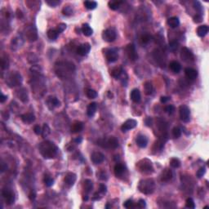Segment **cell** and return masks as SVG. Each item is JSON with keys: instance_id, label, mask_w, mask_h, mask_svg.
I'll use <instances>...</instances> for the list:
<instances>
[{"instance_id": "277c9868", "label": "cell", "mask_w": 209, "mask_h": 209, "mask_svg": "<svg viewBox=\"0 0 209 209\" xmlns=\"http://www.w3.org/2000/svg\"><path fill=\"white\" fill-rule=\"evenodd\" d=\"M97 143L101 147L106 149H116L119 146V142L114 136H110L108 139H100Z\"/></svg>"}, {"instance_id": "5b68a950", "label": "cell", "mask_w": 209, "mask_h": 209, "mask_svg": "<svg viewBox=\"0 0 209 209\" xmlns=\"http://www.w3.org/2000/svg\"><path fill=\"white\" fill-rule=\"evenodd\" d=\"M6 82L10 87H16L22 83V77L17 72H12L8 74V76L7 77Z\"/></svg>"}, {"instance_id": "03108f58", "label": "cell", "mask_w": 209, "mask_h": 209, "mask_svg": "<svg viewBox=\"0 0 209 209\" xmlns=\"http://www.w3.org/2000/svg\"><path fill=\"white\" fill-rule=\"evenodd\" d=\"M4 165H5L4 163L1 164V170H2V172H4L5 170H7V165L6 166H4Z\"/></svg>"}, {"instance_id": "52a82bcc", "label": "cell", "mask_w": 209, "mask_h": 209, "mask_svg": "<svg viewBox=\"0 0 209 209\" xmlns=\"http://www.w3.org/2000/svg\"><path fill=\"white\" fill-rule=\"evenodd\" d=\"M180 58L182 59V61L186 62V63H191L194 60V56L193 53L191 52L190 49L187 48L186 47H184L183 48L181 49Z\"/></svg>"}, {"instance_id": "11a10c76", "label": "cell", "mask_w": 209, "mask_h": 209, "mask_svg": "<svg viewBox=\"0 0 209 209\" xmlns=\"http://www.w3.org/2000/svg\"><path fill=\"white\" fill-rule=\"evenodd\" d=\"M99 191L102 194H105L107 192V187H106L105 184H100V186H99Z\"/></svg>"}, {"instance_id": "8fae6325", "label": "cell", "mask_w": 209, "mask_h": 209, "mask_svg": "<svg viewBox=\"0 0 209 209\" xmlns=\"http://www.w3.org/2000/svg\"><path fill=\"white\" fill-rule=\"evenodd\" d=\"M102 39L108 43L114 42L116 39V33L111 29H107L102 33Z\"/></svg>"}, {"instance_id": "74e56055", "label": "cell", "mask_w": 209, "mask_h": 209, "mask_svg": "<svg viewBox=\"0 0 209 209\" xmlns=\"http://www.w3.org/2000/svg\"><path fill=\"white\" fill-rule=\"evenodd\" d=\"M170 166L173 168H178L180 166V161L177 158H172L170 160Z\"/></svg>"}, {"instance_id": "003e7915", "label": "cell", "mask_w": 209, "mask_h": 209, "mask_svg": "<svg viewBox=\"0 0 209 209\" xmlns=\"http://www.w3.org/2000/svg\"><path fill=\"white\" fill-rule=\"evenodd\" d=\"M29 198L31 200H33V199H35V194L34 193H30L29 194Z\"/></svg>"}, {"instance_id": "d6986e66", "label": "cell", "mask_w": 209, "mask_h": 209, "mask_svg": "<svg viewBox=\"0 0 209 209\" xmlns=\"http://www.w3.org/2000/svg\"><path fill=\"white\" fill-rule=\"evenodd\" d=\"M136 143L141 148H145L148 144V139L144 135H139L136 139Z\"/></svg>"}, {"instance_id": "6da1fadb", "label": "cell", "mask_w": 209, "mask_h": 209, "mask_svg": "<svg viewBox=\"0 0 209 209\" xmlns=\"http://www.w3.org/2000/svg\"><path fill=\"white\" fill-rule=\"evenodd\" d=\"M39 152L44 158L51 159L57 155L58 148L53 142L45 141L39 145Z\"/></svg>"}, {"instance_id": "e575fe53", "label": "cell", "mask_w": 209, "mask_h": 209, "mask_svg": "<svg viewBox=\"0 0 209 209\" xmlns=\"http://www.w3.org/2000/svg\"><path fill=\"white\" fill-rule=\"evenodd\" d=\"M84 188L85 192L87 193V194L90 193L91 191H92V188H93V183H92V181L91 180H89V179H87V180H84Z\"/></svg>"}, {"instance_id": "91938a15", "label": "cell", "mask_w": 209, "mask_h": 209, "mask_svg": "<svg viewBox=\"0 0 209 209\" xmlns=\"http://www.w3.org/2000/svg\"><path fill=\"white\" fill-rule=\"evenodd\" d=\"M97 176H99V178L100 180H107V176L106 175V173L104 172H100V173L97 174Z\"/></svg>"}, {"instance_id": "681fc988", "label": "cell", "mask_w": 209, "mask_h": 209, "mask_svg": "<svg viewBox=\"0 0 209 209\" xmlns=\"http://www.w3.org/2000/svg\"><path fill=\"white\" fill-rule=\"evenodd\" d=\"M65 29H66V25H65V23H60L57 26L56 30H57L58 33L60 34V33L63 32Z\"/></svg>"}, {"instance_id": "7a4b0ae2", "label": "cell", "mask_w": 209, "mask_h": 209, "mask_svg": "<svg viewBox=\"0 0 209 209\" xmlns=\"http://www.w3.org/2000/svg\"><path fill=\"white\" fill-rule=\"evenodd\" d=\"M138 190L144 194H151L155 190V180L151 178L142 180L138 184Z\"/></svg>"}, {"instance_id": "e0dca14e", "label": "cell", "mask_w": 209, "mask_h": 209, "mask_svg": "<svg viewBox=\"0 0 209 209\" xmlns=\"http://www.w3.org/2000/svg\"><path fill=\"white\" fill-rule=\"evenodd\" d=\"M172 177H173L172 171L170 168H165L161 173V180L164 182H167L172 179Z\"/></svg>"}, {"instance_id": "f1b7e54d", "label": "cell", "mask_w": 209, "mask_h": 209, "mask_svg": "<svg viewBox=\"0 0 209 209\" xmlns=\"http://www.w3.org/2000/svg\"><path fill=\"white\" fill-rule=\"evenodd\" d=\"M97 109V105L96 102H92L88 105L87 109V114L89 117H92Z\"/></svg>"}, {"instance_id": "836d02e7", "label": "cell", "mask_w": 209, "mask_h": 209, "mask_svg": "<svg viewBox=\"0 0 209 209\" xmlns=\"http://www.w3.org/2000/svg\"><path fill=\"white\" fill-rule=\"evenodd\" d=\"M153 91H154V87L153 85L150 82H145L144 84V92H145V95L147 96H150L153 93Z\"/></svg>"}, {"instance_id": "60d3db41", "label": "cell", "mask_w": 209, "mask_h": 209, "mask_svg": "<svg viewBox=\"0 0 209 209\" xmlns=\"http://www.w3.org/2000/svg\"><path fill=\"white\" fill-rule=\"evenodd\" d=\"M186 207L188 208H192L194 209L195 208V203H194V201L192 198H188L186 199Z\"/></svg>"}, {"instance_id": "ba28073f", "label": "cell", "mask_w": 209, "mask_h": 209, "mask_svg": "<svg viewBox=\"0 0 209 209\" xmlns=\"http://www.w3.org/2000/svg\"><path fill=\"white\" fill-rule=\"evenodd\" d=\"M179 113H180V118L184 122H188L190 121V111L188 106L186 105H182L179 108Z\"/></svg>"}, {"instance_id": "f546056e", "label": "cell", "mask_w": 209, "mask_h": 209, "mask_svg": "<svg viewBox=\"0 0 209 209\" xmlns=\"http://www.w3.org/2000/svg\"><path fill=\"white\" fill-rule=\"evenodd\" d=\"M169 68H170V70L172 71V72L178 74L180 71V70H181V65H180V64L178 61H172V62H170Z\"/></svg>"}, {"instance_id": "7dc6e473", "label": "cell", "mask_w": 209, "mask_h": 209, "mask_svg": "<svg viewBox=\"0 0 209 209\" xmlns=\"http://www.w3.org/2000/svg\"><path fill=\"white\" fill-rule=\"evenodd\" d=\"M164 110H165V112L167 113L168 114H172L175 111V107H174V106H172V105H168V106H167L164 108Z\"/></svg>"}, {"instance_id": "f907efd6", "label": "cell", "mask_w": 209, "mask_h": 209, "mask_svg": "<svg viewBox=\"0 0 209 209\" xmlns=\"http://www.w3.org/2000/svg\"><path fill=\"white\" fill-rule=\"evenodd\" d=\"M133 206H134V203L132 199L127 200L125 203H123V207L126 208H133Z\"/></svg>"}, {"instance_id": "9a60e30c", "label": "cell", "mask_w": 209, "mask_h": 209, "mask_svg": "<svg viewBox=\"0 0 209 209\" xmlns=\"http://www.w3.org/2000/svg\"><path fill=\"white\" fill-rule=\"evenodd\" d=\"M91 160L94 164H100L105 160V156L100 152H93L91 155Z\"/></svg>"}, {"instance_id": "484cf974", "label": "cell", "mask_w": 209, "mask_h": 209, "mask_svg": "<svg viewBox=\"0 0 209 209\" xmlns=\"http://www.w3.org/2000/svg\"><path fill=\"white\" fill-rule=\"evenodd\" d=\"M167 23L171 28L174 29V28H177V27L179 26V25H180V20L177 16H172V17H170V18L167 19Z\"/></svg>"}, {"instance_id": "816d5d0a", "label": "cell", "mask_w": 209, "mask_h": 209, "mask_svg": "<svg viewBox=\"0 0 209 209\" xmlns=\"http://www.w3.org/2000/svg\"><path fill=\"white\" fill-rule=\"evenodd\" d=\"M50 133V128H49V127L48 124H46V123H44V125H43V132L42 134L43 135V136H48Z\"/></svg>"}, {"instance_id": "8d00e7d4", "label": "cell", "mask_w": 209, "mask_h": 209, "mask_svg": "<svg viewBox=\"0 0 209 209\" xmlns=\"http://www.w3.org/2000/svg\"><path fill=\"white\" fill-rule=\"evenodd\" d=\"M84 6L87 9L93 10L97 7V3L95 1H85L84 2Z\"/></svg>"}, {"instance_id": "ee69618b", "label": "cell", "mask_w": 209, "mask_h": 209, "mask_svg": "<svg viewBox=\"0 0 209 209\" xmlns=\"http://www.w3.org/2000/svg\"><path fill=\"white\" fill-rule=\"evenodd\" d=\"M62 13H63V15H65V16H70V15H72V13H73V10H72V8L70 6H66L65 7L63 10H62Z\"/></svg>"}, {"instance_id": "db71d44e", "label": "cell", "mask_w": 209, "mask_h": 209, "mask_svg": "<svg viewBox=\"0 0 209 209\" xmlns=\"http://www.w3.org/2000/svg\"><path fill=\"white\" fill-rule=\"evenodd\" d=\"M194 8H195L196 11H198L199 12H202V6H201V3H200L199 1L194 2Z\"/></svg>"}, {"instance_id": "9f6ffc18", "label": "cell", "mask_w": 209, "mask_h": 209, "mask_svg": "<svg viewBox=\"0 0 209 209\" xmlns=\"http://www.w3.org/2000/svg\"><path fill=\"white\" fill-rule=\"evenodd\" d=\"M34 133L36 135H41L43 132V129L41 128V127L39 125H36L34 128Z\"/></svg>"}, {"instance_id": "f6af8a7d", "label": "cell", "mask_w": 209, "mask_h": 209, "mask_svg": "<svg viewBox=\"0 0 209 209\" xmlns=\"http://www.w3.org/2000/svg\"><path fill=\"white\" fill-rule=\"evenodd\" d=\"M44 183H45L46 186L50 187L52 186V185H53V183H54V180H53L52 178H51L50 177H46L45 178H44Z\"/></svg>"}, {"instance_id": "8992f818", "label": "cell", "mask_w": 209, "mask_h": 209, "mask_svg": "<svg viewBox=\"0 0 209 209\" xmlns=\"http://www.w3.org/2000/svg\"><path fill=\"white\" fill-rule=\"evenodd\" d=\"M153 56H154L155 60L158 64L162 67H164V65L166 64V56H165L164 52L161 49H155V51L153 52Z\"/></svg>"}, {"instance_id": "cb8c5ba5", "label": "cell", "mask_w": 209, "mask_h": 209, "mask_svg": "<svg viewBox=\"0 0 209 209\" xmlns=\"http://www.w3.org/2000/svg\"><path fill=\"white\" fill-rule=\"evenodd\" d=\"M126 171L125 167L121 164H117L114 167V174L117 177H121Z\"/></svg>"}, {"instance_id": "7c38bea8", "label": "cell", "mask_w": 209, "mask_h": 209, "mask_svg": "<svg viewBox=\"0 0 209 209\" xmlns=\"http://www.w3.org/2000/svg\"><path fill=\"white\" fill-rule=\"evenodd\" d=\"M90 44L88 43H83V44L78 46V48H77V53L81 56H85L90 52Z\"/></svg>"}, {"instance_id": "d6a6232c", "label": "cell", "mask_w": 209, "mask_h": 209, "mask_svg": "<svg viewBox=\"0 0 209 209\" xmlns=\"http://www.w3.org/2000/svg\"><path fill=\"white\" fill-rule=\"evenodd\" d=\"M122 72H123V70H122V67H115L110 70V74H111L112 77L115 78H119L121 76V74H122Z\"/></svg>"}, {"instance_id": "83f0119b", "label": "cell", "mask_w": 209, "mask_h": 209, "mask_svg": "<svg viewBox=\"0 0 209 209\" xmlns=\"http://www.w3.org/2000/svg\"><path fill=\"white\" fill-rule=\"evenodd\" d=\"M47 103L48 107H50V106H52V108H55V107H59L61 106V102L60 100H58L56 97H50L48 98V100H47ZM51 108V109H52Z\"/></svg>"}, {"instance_id": "603a6c76", "label": "cell", "mask_w": 209, "mask_h": 209, "mask_svg": "<svg viewBox=\"0 0 209 209\" xmlns=\"http://www.w3.org/2000/svg\"><path fill=\"white\" fill-rule=\"evenodd\" d=\"M17 96L19 97V99L21 101H23L24 103L28 102L29 100V97H28V93H27V91L26 88H21L17 92Z\"/></svg>"}, {"instance_id": "2e32d148", "label": "cell", "mask_w": 209, "mask_h": 209, "mask_svg": "<svg viewBox=\"0 0 209 209\" xmlns=\"http://www.w3.org/2000/svg\"><path fill=\"white\" fill-rule=\"evenodd\" d=\"M2 194H3V198L6 199L7 203L8 205H11V204H12L14 203L15 196H14V194H13V193L11 190H7V189L6 190H3V192H2Z\"/></svg>"}, {"instance_id": "f5cc1de1", "label": "cell", "mask_w": 209, "mask_h": 209, "mask_svg": "<svg viewBox=\"0 0 209 209\" xmlns=\"http://www.w3.org/2000/svg\"><path fill=\"white\" fill-rule=\"evenodd\" d=\"M1 67H2L3 70H5V69L8 67V61H7V59L3 58L1 60Z\"/></svg>"}, {"instance_id": "bcb514c9", "label": "cell", "mask_w": 209, "mask_h": 209, "mask_svg": "<svg viewBox=\"0 0 209 209\" xmlns=\"http://www.w3.org/2000/svg\"><path fill=\"white\" fill-rule=\"evenodd\" d=\"M206 173V168L205 167H200L196 173V176L198 178H202L204 176V174Z\"/></svg>"}, {"instance_id": "30bf717a", "label": "cell", "mask_w": 209, "mask_h": 209, "mask_svg": "<svg viewBox=\"0 0 209 209\" xmlns=\"http://www.w3.org/2000/svg\"><path fill=\"white\" fill-rule=\"evenodd\" d=\"M125 51L127 55H128V58L131 61H135L137 60L138 55L136 53V48L135 46H134V44H132V43L128 44V45L126 47Z\"/></svg>"}, {"instance_id": "9c48e42d", "label": "cell", "mask_w": 209, "mask_h": 209, "mask_svg": "<svg viewBox=\"0 0 209 209\" xmlns=\"http://www.w3.org/2000/svg\"><path fill=\"white\" fill-rule=\"evenodd\" d=\"M104 54H105L106 60L109 62H114L119 59V54H118V52L116 51L115 49H106Z\"/></svg>"}, {"instance_id": "ab89813d", "label": "cell", "mask_w": 209, "mask_h": 209, "mask_svg": "<svg viewBox=\"0 0 209 209\" xmlns=\"http://www.w3.org/2000/svg\"><path fill=\"white\" fill-rule=\"evenodd\" d=\"M178 47H179V43H178V42H177L176 40H172V41H171V42L169 43V48H170L171 51H172V52L177 51V49H178Z\"/></svg>"}, {"instance_id": "1f68e13d", "label": "cell", "mask_w": 209, "mask_h": 209, "mask_svg": "<svg viewBox=\"0 0 209 209\" xmlns=\"http://www.w3.org/2000/svg\"><path fill=\"white\" fill-rule=\"evenodd\" d=\"M122 3V1H118V0H111L108 3V6L111 10H118L119 8V7L121 6V4Z\"/></svg>"}, {"instance_id": "7402d4cb", "label": "cell", "mask_w": 209, "mask_h": 209, "mask_svg": "<svg viewBox=\"0 0 209 209\" xmlns=\"http://www.w3.org/2000/svg\"><path fill=\"white\" fill-rule=\"evenodd\" d=\"M130 97L133 102L135 103H139L141 101V99H142V96H141V92L138 89H133V90L131 92V94H130Z\"/></svg>"}, {"instance_id": "4fadbf2b", "label": "cell", "mask_w": 209, "mask_h": 209, "mask_svg": "<svg viewBox=\"0 0 209 209\" xmlns=\"http://www.w3.org/2000/svg\"><path fill=\"white\" fill-rule=\"evenodd\" d=\"M137 125V122L136 121L135 119H128L125 122H123V124L121 127L122 132H128L131 129L135 128Z\"/></svg>"}, {"instance_id": "d590c367", "label": "cell", "mask_w": 209, "mask_h": 209, "mask_svg": "<svg viewBox=\"0 0 209 209\" xmlns=\"http://www.w3.org/2000/svg\"><path fill=\"white\" fill-rule=\"evenodd\" d=\"M47 34H48V37L49 39L55 40V39H57L58 35H59V33H58V31L56 29H49L48 31V33H47Z\"/></svg>"}, {"instance_id": "44dd1931", "label": "cell", "mask_w": 209, "mask_h": 209, "mask_svg": "<svg viewBox=\"0 0 209 209\" xmlns=\"http://www.w3.org/2000/svg\"><path fill=\"white\" fill-rule=\"evenodd\" d=\"M185 74H186V76L190 80L195 79L198 76V72L193 68H186L185 70Z\"/></svg>"}, {"instance_id": "e7e4bbea", "label": "cell", "mask_w": 209, "mask_h": 209, "mask_svg": "<svg viewBox=\"0 0 209 209\" xmlns=\"http://www.w3.org/2000/svg\"><path fill=\"white\" fill-rule=\"evenodd\" d=\"M82 142H83V138H82L81 136H79V137H77V138L74 140V142H75L76 144H80Z\"/></svg>"}, {"instance_id": "3957f363", "label": "cell", "mask_w": 209, "mask_h": 209, "mask_svg": "<svg viewBox=\"0 0 209 209\" xmlns=\"http://www.w3.org/2000/svg\"><path fill=\"white\" fill-rule=\"evenodd\" d=\"M136 166L138 167L141 172L145 174H150L154 172V167L152 164L151 161L148 158H144L140 160L136 164Z\"/></svg>"}, {"instance_id": "680465c9", "label": "cell", "mask_w": 209, "mask_h": 209, "mask_svg": "<svg viewBox=\"0 0 209 209\" xmlns=\"http://www.w3.org/2000/svg\"><path fill=\"white\" fill-rule=\"evenodd\" d=\"M202 20H203V17H202V16L199 15V14H198V15H196V16L194 17V21L195 23L201 22Z\"/></svg>"}, {"instance_id": "7bdbcfd3", "label": "cell", "mask_w": 209, "mask_h": 209, "mask_svg": "<svg viewBox=\"0 0 209 209\" xmlns=\"http://www.w3.org/2000/svg\"><path fill=\"white\" fill-rule=\"evenodd\" d=\"M172 135L175 138H179L181 136V130L178 127H175L172 129Z\"/></svg>"}, {"instance_id": "c3c4849f", "label": "cell", "mask_w": 209, "mask_h": 209, "mask_svg": "<svg viewBox=\"0 0 209 209\" xmlns=\"http://www.w3.org/2000/svg\"><path fill=\"white\" fill-rule=\"evenodd\" d=\"M46 3H48L49 6L56 7L61 3V1H57V0H48V1H46Z\"/></svg>"}, {"instance_id": "5bb4252c", "label": "cell", "mask_w": 209, "mask_h": 209, "mask_svg": "<svg viewBox=\"0 0 209 209\" xmlns=\"http://www.w3.org/2000/svg\"><path fill=\"white\" fill-rule=\"evenodd\" d=\"M26 36L29 41H35L38 39V34H37V30L35 27L31 26L27 28L26 31Z\"/></svg>"}, {"instance_id": "94428289", "label": "cell", "mask_w": 209, "mask_h": 209, "mask_svg": "<svg viewBox=\"0 0 209 209\" xmlns=\"http://www.w3.org/2000/svg\"><path fill=\"white\" fill-rule=\"evenodd\" d=\"M145 124H146V126H148V127H150V126H152V122H153V119H151V118H147V119H145Z\"/></svg>"}, {"instance_id": "4316f807", "label": "cell", "mask_w": 209, "mask_h": 209, "mask_svg": "<svg viewBox=\"0 0 209 209\" xmlns=\"http://www.w3.org/2000/svg\"><path fill=\"white\" fill-rule=\"evenodd\" d=\"M208 26H207V25H203V26H199L196 31L197 34H198V36L203 38V37L207 35V34L208 33Z\"/></svg>"}, {"instance_id": "4dcf8cb0", "label": "cell", "mask_w": 209, "mask_h": 209, "mask_svg": "<svg viewBox=\"0 0 209 209\" xmlns=\"http://www.w3.org/2000/svg\"><path fill=\"white\" fill-rule=\"evenodd\" d=\"M82 32L85 36L89 37L93 34V29L91 28V26L88 24H84L82 26Z\"/></svg>"}, {"instance_id": "6f0895ef", "label": "cell", "mask_w": 209, "mask_h": 209, "mask_svg": "<svg viewBox=\"0 0 209 209\" xmlns=\"http://www.w3.org/2000/svg\"><path fill=\"white\" fill-rule=\"evenodd\" d=\"M137 206H138V208H145V206H146V203H145V201L144 199H140L138 201V203H137Z\"/></svg>"}, {"instance_id": "ffe728a7", "label": "cell", "mask_w": 209, "mask_h": 209, "mask_svg": "<svg viewBox=\"0 0 209 209\" xmlns=\"http://www.w3.org/2000/svg\"><path fill=\"white\" fill-rule=\"evenodd\" d=\"M21 120L23 121V122L25 123H32L33 122H34L35 120V116L34 114H33L32 113H26L21 115Z\"/></svg>"}, {"instance_id": "b9f144b4", "label": "cell", "mask_w": 209, "mask_h": 209, "mask_svg": "<svg viewBox=\"0 0 209 209\" xmlns=\"http://www.w3.org/2000/svg\"><path fill=\"white\" fill-rule=\"evenodd\" d=\"M141 40H142V43L146 44V43H148L151 40V36L149 34H143V35L142 36Z\"/></svg>"}, {"instance_id": "f35d334b", "label": "cell", "mask_w": 209, "mask_h": 209, "mask_svg": "<svg viewBox=\"0 0 209 209\" xmlns=\"http://www.w3.org/2000/svg\"><path fill=\"white\" fill-rule=\"evenodd\" d=\"M86 95L89 99H95L97 97V92L93 89H87L86 92Z\"/></svg>"}, {"instance_id": "6125c7cd", "label": "cell", "mask_w": 209, "mask_h": 209, "mask_svg": "<svg viewBox=\"0 0 209 209\" xmlns=\"http://www.w3.org/2000/svg\"><path fill=\"white\" fill-rule=\"evenodd\" d=\"M169 97H160V101L161 103H166V102H167L168 100H169Z\"/></svg>"}, {"instance_id": "ac0fdd59", "label": "cell", "mask_w": 209, "mask_h": 209, "mask_svg": "<svg viewBox=\"0 0 209 209\" xmlns=\"http://www.w3.org/2000/svg\"><path fill=\"white\" fill-rule=\"evenodd\" d=\"M76 179H77L76 174L74 172H68L65 177V183L68 186H72L75 183Z\"/></svg>"}, {"instance_id": "be15d7a7", "label": "cell", "mask_w": 209, "mask_h": 209, "mask_svg": "<svg viewBox=\"0 0 209 209\" xmlns=\"http://www.w3.org/2000/svg\"><path fill=\"white\" fill-rule=\"evenodd\" d=\"M7 96H5V95H3V94L2 93L1 94V97H0V102H1V103H3V102L7 100Z\"/></svg>"}, {"instance_id": "d4e9b609", "label": "cell", "mask_w": 209, "mask_h": 209, "mask_svg": "<svg viewBox=\"0 0 209 209\" xmlns=\"http://www.w3.org/2000/svg\"><path fill=\"white\" fill-rule=\"evenodd\" d=\"M84 122H80V121H75L73 123V125L71 127V130L74 133H78L83 131L84 129Z\"/></svg>"}]
</instances>
